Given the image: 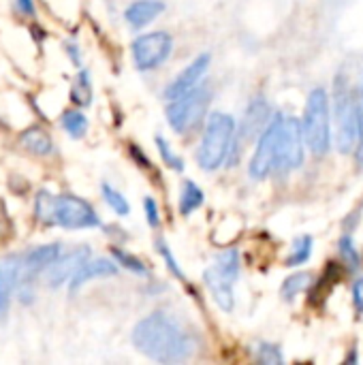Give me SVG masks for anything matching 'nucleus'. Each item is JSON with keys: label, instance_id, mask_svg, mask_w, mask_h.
Here are the masks:
<instances>
[{"label": "nucleus", "instance_id": "nucleus-29", "mask_svg": "<svg viewBox=\"0 0 363 365\" xmlns=\"http://www.w3.org/2000/svg\"><path fill=\"white\" fill-rule=\"evenodd\" d=\"M156 248H158V252H160V257L165 259V263H167V267H169V272H171L173 276H178L180 280H184V272L180 269V263L175 261V257H173V252L169 250V246H167V242H165V240H158V242H156Z\"/></svg>", "mask_w": 363, "mask_h": 365}, {"label": "nucleus", "instance_id": "nucleus-14", "mask_svg": "<svg viewBox=\"0 0 363 365\" xmlns=\"http://www.w3.org/2000/svg\"><path fill=\"white\" fill-rule=\"evenodd\" d=\"M116 274H118V265L113 261H109V259H88L75 272V276L71 278L68 289L77 291V289H81L86 282H90L94 278H107V276H116Z\"/></svg>", "mask_w": 363, "mask_h": 365}, {"label": "nucleus", "instance_id": "nucleus-5", "mask_svg": "<svg viewBox=\"0 0 363 365\" xmlns=\"http://www.w3.org/2000/svg\"><path fill=\"white\" fill-rule=\"evenodd\" d=\"M237 278H240V252L233 248L220 252L216 257V263L203 274V282L210 289L212 299L225 312L233 310V287Z\"/></svg>", "mask_w": 363, "mask_h": 365}, {"label": "nucleus", "instance_id": "nucleus-21", "mask_svg": "<svg viewBox=\"0 0 363 365\" xmlns=\"http://www.w3.org/2000/svg\"><path fill=\"white\" fill-rule=\"evenodd\" d=\"M310 280H312V276H310V274H304V272L289 276V278L282 282V289H280L282 299H285V302L295 299L302 291H306V289L310 287Z\"/></svg>", "mask_w": 363, "mask_h": 365}, {"label": "nucleus", "instance_id": "nucleus-23", "mask_svg": "<svg viewBox=\"0 0 363 365\" xmlns=\"http://www.w3.org/2000/svg\"><path fill=\"white\" fill-rule=\"evenodd\" d=\"M71 98H73V103L79 105V107L90 105V101H92V83H90V73H88V71H81V73L77 75L75 86H73V90H71Z\"/></svg>", "mask_w": 363, "mask_h": 365}, {"label": "nucleus", "instance_id": "nucleus-18", "mask_svg": "<svg viewBox=\"0 0 363 365\" xmlns=\"http://www.w3.org/2000/svg\"><path fill=\"white\" fill-rule=\"evenodd\" d=\"M19 143H21V148H26L28 152H32L36 156H47L53 150L51 137L39 126H32V128L24 130L21 137H19Z\"/></svg>", "mask_w": 363, "mask_h": 365}, {"label": "nucleus", "instance_id": "nucleus-32", "mask_svg": "<svg viewBox=\"0 0 363 365\" xmlns=\"http://www.w3.org/2000/svg\"><path fill=\"white\" fill-rule=\"evenodd\" d=\"M17 6L26 15H34V2L32 0H17Z\"/></svg>", "mask_w": 363, "mask_h": 365}, {"label": "nucleus", "instance_id": "nucleus-33", "mask_svg": "<svg viewBox=\"0 0 363 365\" xmlns=\"http://www.w3.org/2000/svg\"><path fill=\"white\" fill-rule=\"evenodd\" d=\"M66 49H68V53H71L73 62H75V64H79V62H81V58H79V51H77V47H75L73 43H68V45H66Z\"/></svg>", "mask_w": 363, "mask_h": 365}, {"label": "nucleus", "instance_id": "nucleus-25", "mask_svg": "<svg viewBox=\"0 0 363 365\" xmlns=\"http://www.w3.org/2000/svg\"><path fill=\"white\" fill-rule=\"evenodd\" d=\"M156 145H158V154H160V158L165 160V165L169 167V169H173V171H182L184 169V160L171 150V145H169V141L165 139V137H156Z\"/></svg>", "mask_w": 363, "mask_h": 365}, {"label": "nucleus", "instance_id": "nucleus-6", "mask_svg": "<svg viewBox=\"0 0 363 365\" xmlns=\"http://www.w3.org/2000/svg\"><path fill=\"white\" fill-rule=\"evenodd\" d=\"M212 101V88L210 86H197L190 92L173 98L167 107V120L175 133L193 130L208 113Z\"/></svg>", "mask_w": 363, "mask_h": 365}, {"label": "nucleus", "instance_id": "nucleus-17", "mask_svg": "<svg viewBox=\"0 0 363 365\" xmlns=\"http://www.w3.org/2000/svg\"><path fill=\"white\" fill-rule=\"evenodd\" d=\"M163 11H165V2L163 0H137V2H133L126 9L124 17H126V21L133 28H143L152 19H156Z\"/></svg>", "mask_w": 363, "mask_h": 365}, {"label": "nucleus", "instance_id": "nucleus-8", "mask_svg": "<svg viewBox=\"0 0 363 365\" xmlns=\"http://www.w3.org/2000/svg\"><path fill=\"white\" fill-rule=\"evenodd\" d=\"M282 126H285V115L276 113L267 128L259 137V145L250 158V178L255 180H265L272 171H276L278 163V152H280V139H282Z\"/></svg>", "mask_w": 363, "mask_h": 365}, {"label": "nucleus", "instance_id": "nucleus-12", "mask_svg": "<svg viewBox=\"0 0 363 365\" xmlns=\"http://www.w3.org/2000/svg\"><path fill=\"white\" fill-rule=\"evenodd\" d=\"M90 259V248L81 246V248H75L71 250L68 255H60L56 263H51L47 267V284L51 289H58L62 287L66 280H71L75 276V272Z\"/></svg>", "mask_w": 363, "mask_h": 365}, {"label": "nucleus", "instance_id": "nucleus-30", "mask_svg": "<svg viewBox=\"0 0 363 365\" xmlns=\"http://www.w3.org/2000/svg\"><path fill=\"white\" fill-rule=\"evenodd\" d=\"M143 207H145V218H148V225H150V227H158V225H160L158 203H156L152 197H148V199L143 201Z\"/></svg>", "mask_w": 363, "mask_h": 365}, {"label": "nucleus", "instance_id": "nucleus-1", "mask_svg": "<svg viewBox=\"0 0 363 365\" xmlns=\"http://www.w3.org/2000/svg\"><path fill=\"white\" fill-rule=\"evenodd\" d=\"M133 344L158 364H182L197 351L195 336L167 312H152L141 319L133 329Z\"/></svg>", "mask_w": 363, "mask_h": 365}, {"label": "nucleus", "instance_id": "nucleus-22", "mask_svg": "<svg viewBox=\"0 0 363 365\" xmlns=\"http://www.w3.org/2000/svg\"><path fill=\"white\" fill-rule=\"evenodd\" d=\"M62 126L64 130L73 137V139H81L88 130V118L77 111V109H71V111H64L62 115Z\"/></svg>", "mask_w": 363, "mask_h": 365}, {"label": "nucleus", "instance_id": "nucleus-2", "mask_svg": "<svg viewBox=\"0 0 363 365\" xmlns=\"http://www.w3.org/2000/svg\"><path fill=\"white\" fill-rule=\"evenodd\" d=\"M36 218L45 225H58L62 229H92L101 225L94 207L75 195H51L41 190L34 199Z\"/></svg>", "mask_w": 363, "mask_h": 365}, {"label": "nucleus", "instance_id": "nucleus-15", "mask_svg": "<svg viewBox=\"0 0 363 365\" xmlns=\"http://www.w3.org/2000/svg\"><path fill=\"white\" fill-rule=\"evenodd\" d=\"M24 265L19 263L17 257H9L0 261V319H4L9 306H11V293L17 284L19 269Z\"/></svg>", "mask_w": 363, "mask_h": 365}, {"label": "nucleus", "instance_id": "nucleus-34", "mask_svg": "<svg viewBox=\"0 0 363 365\" xmlns=\"http://www.w3.org/2000/svg\"><path fill=\"white\" fill-rule=\"evenodd\" d=\"M362 98H363V86H362Z\"/></svg>", "mask_w": 363, "mask_h": 365}, {"label": "nucleus", "instance_id": "nucleus-26", "mask_svg": "<svg viewBox=\"0 0 363 365\" xmlns=\"http://www.w3.org/2000/svg\"><path fill=\"white\" fill-rule=\"evenodd\" d=\"M111 255H113V259H116L122 267L131 269L133 274H141V276H145V274H148L145 265H143L137 257H133V255H128V252H124V250H120V248H113V250H111Z\"/></svg>", "mask_w": 363, "mask_h": 365}, {"label": "nucleus", "instance_id": "nucleus-7", "mask_svg": "<svg viewBox=\"0 0 363 365\" xmlns=\"http://www.w3.org/2000/svg\"><path fill=\"white\" fill-rule=\"evenodd\" d=\"M336 143L338 150L349 154L357 148V133H359V105L353 98L351 88L340 86L338 79V88H336Z\"/></svg>", "mask_w": 363, "mask_h": 365}, {"label": "nucleus", "instance_id": "nucleus-31", "mask_svg": "<svg viewBox=\"0 0 363 365\" xmlns=\"http://www.w3.org/2000/svg\"><path fill=\"white\" fill-rule=\"evenodd\" d=\"M353 304H355V310L363 314V276L353 284Z\"/></svg>", "mask_w": 363, "mask_h": 365}, {"label": "nucleus", "instance_id": "nucleus-3", "mask_svg": "<svg viewBox=\"0 0 363 365\" xmlns=\"http://www.w3.org/2000/svg\"><path fill=\"white\" fill-rule=\"evenodd\" d=\"M235 120L229 113L214 111L208 118L197 148V165L203 171H214L229 158V152L235 143Z\"/></svg>", "mask_w": 363, "mask_h": 365}, {"label": "nucleus", "instance_id": "nucleus-4", "mask_svg": "<svg viewBox=\"0 0 363 365\" xmlns=\"http://www.w3.org/2000/svg\"><path fill=\"white\" fill-rule=\"evenodd\" d=\"M329 96L323 88H315L308 94L306 111H304V133L306 143L312 154L323 156L332 145V124H329Z\"/></svg>", "mask_w": 363, "mask_h": 365}, {"label": "nucleus", "instance_id": "nucleus-11", "mask_svg": "<svg viewBox=\"0 0 363 365\" xmlns=\"http://www.w3.org/2000/svg\"><path fill=\"white\" fill-rule=\"evenodd\" d=\"M210 53H199L167 88H165V96L169 98V101H173V98H178V96H182V94H186V92H190L193 88H197L199 86V81L203 79V75L208 73V68H210Z\"/></svg>", "mask_w": 363, "mask_h": 365}, {"label": "nucleus", "instance_id": "nucleus-16", "mask_svg": "<svg viewBox=\"0 0 363 365\" xmlns=\"http://www.w3.org/2000/svg\"><path fill=\"white\" fill-rule=\"evenodd\" d=\"M62 255V248L60 244H47V246H39L34 250H30L24 259V269L28 276H34V274H41L45 272L51 263L58 261V257Z\"/></svg>", "mask_w": 363, "mask_h": 365}, {"label": "nucleus", "instance_id": "nucleus-19", "mask_svg": "<svg viewBox=\"0 0 363 365\" xmlns=\"http://www.w3.org/2000/svg\"><path fill=\"white\" fill-rule=\"evenodd\" d=\"M205 197H203V190L195 184V182H184L182 186V192H180V212L184 216L193 214L195 210H199L203 205Z\"/></svg>", "mask_w": 363, "mask_h": 365}, {"label": "nucleus", "instance_id": "nucleus-24", "mask_svg": "<svg viewBox=\"0 0 363 365\" xmlns=\"http://www.w3.org/2000/svg\"><path fill=\"white\" fill-rule=\"evenodd\" d=\"M103 199L107 201V205L116 212V214H120V216H126L128 212H131V205H128V201L124 199V195H120L113 186H109V184H103Z\"/></svg>", "mask_w": 363, "mask_h": 365}, {"label": "nucleus", "instance_id": "nucleus-10", "mask_svg": "<svg viewBox=\"0 0 363 365\" xmlns=\"http://www.w3.org/2000/svg\"><path fill=\"white\" fill-rule=\"evenodd\" d=\"M306 145L308 143H306L304 124L300 120H295V118H285L276 171H293V169L302 167V163H304V148Z\"/></svg>", "mask_w": 363, "mask_h": 365}, {"label": "nucleus", "instance_id": "nucleus-13", "mask_svg": "<svg viewBox=\"0 0 363 365\" xmlns=\"http://www.w3.org/2000/svg\"><path fill=\"white\" fill-rule=\"evenodd\" d=\"M272 118L274 115H272L270 103L263 96L255 98L244 113V120L240 126V139H235V141H250V139L259 137V133H263L267 128Z\"/></svg>", "mask_w": 363, "mask_h": 365}, {"label": "nucleus", "instance_id": "nucleus-20", "mask_svg": "<svg viewBox=\"0 0 363 365\" xmlns=\"http://www.w3.org/2000/svg\"><path fill=\"white\" fill-rule=\"evenodd\" d=\"M312 244L315 240L310 235H300L295 242H293V248H291V255L287 259V265L289 267H300L304 265L310 257H312Z\"/></svg>", "mask_w": 363, "mask_h": 365}, {"label": "nucleus", "instance_id": "nucleus-27", "mask_svg": "<svg viewBox=\"0 0 363 365\" xmlns=\"http://www.w3.org/2000/svg\"><path fill=\"white\" fill-rule=\"evenodd\" d=\"M340 255H342V259H344V263H349V267H359V250H357V246H355V242H353V237L351 235H344L342 240H340Z\"/></svg>", "mask_w": 363, "mask_h": 365}, {"label": "nucleus", "instance_id": "nucleus-9", "mask_svg": "<svg viewBox=\"0 0 363 365\" xmlns=\"http://www.w3.org/2000/svg\"><path fill=\"white\" fill-rule=\"evenodd\" d=\"M171 49H173V38L165 30L141 34L131 45L133 62H135V66L139 71H154V68H158L160 64L167 62Z\"/></svg>", "mask_w": 363, "mask_h": 365}, {"label": "nucleus", "instance_id": "nucleus-28", "mask_svg": "<svg viewBox=\"0 0 363 365\" xmlns=\"http://www.w3.org/2000/svg\"><path fill=\"white\" fill-rule=\"evenodd\" d=\"M257 359L265 365L282 364V353H280V349H278L276 344L261 342V344L257 346Z\"/></svg>", "mask_w": 363, "mask_h": 365}]
</instances>
